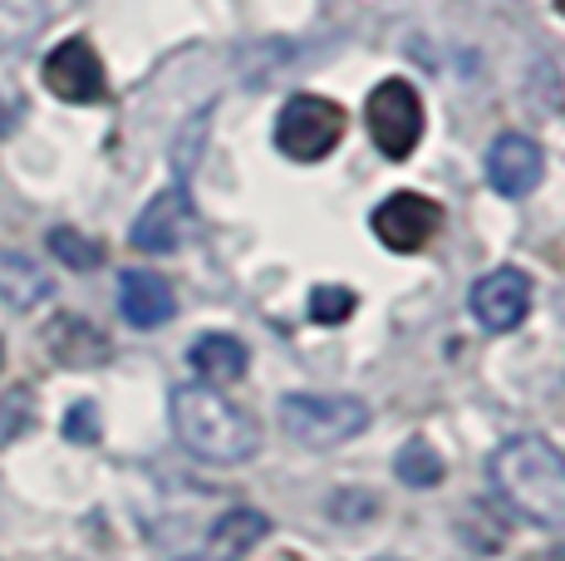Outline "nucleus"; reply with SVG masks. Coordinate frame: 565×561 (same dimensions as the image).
Here are the masks:
<instances>
[{
    "label": "nucleus",
    "instance_id": "f257e3e1",
    "mask_svg": "<svg viewBox=\"0 0 565 561\" xmlns=\"http://www.w3.org/2000/svg\"><path fill=\"white\" fill-rule=\"evenodd\" d=\"M497 498L516 517L565 532V453L541 434H516L492 453Z\"/></svg>",
    "mask_w": 565,
    "mask_h": 561
},
{
    "label": "nucleus",
    "instance_id": "f03ea898",
    "mask_svg": "<svg viewBox=\"0 0 565 561\" xmlns=\"http://www.w3.org/2000/svg\"><path fill=\"white\" fill-rule=\"evenodd\" d=\"M168 404H172V434L192 458L236 468L260 448L256 419L246 409H236L222 390H212V384H178Z\"/></svg>",
    "mask_w": 565,
    "mask_h": 561
},
{
    "label": "nucleus",
    "instance_id": "7ed1b4c3",
    "mask_svg": "<svg viewBox=\"0 0 565 561\" xmlns=\"http://www.w3.org/2000/svg\"><path fill=\"white\" fill-rule=\"evenodd\" d=\"M280 428L300 448H340L369 428V404L354 394H286Z\"/></svg>",
    "mask_w": 565,
    "mask_h": 561
},
{
    "label": "nucleus",
    "instance_id": "20e7f679",
    "mask_svg": "<svg viewBox=\"0 0 565 561\" xmlns=\"http://www.w3.org/2000/svg\"><path fill=\"white\" fill-rule=\"evenodd\" d=\"M344 124H350L344 109L324 94H290L276 118V148L296 163H320L340 148Z\"/></svg>",
    "mask_w": 565,
    "mask_h": 561
},
{
    "label": "nucleus",
    "instance_id": "39448f33",
    "mask_svg": "<svg viewBox=\"0 0 565 561\" xmlns=\"http://www.w3.org/2000/svg\"><path fill=\"white\" fill-rule=\"evenodd\" d=\"M364 124L369 138L379 144V154L404 163L423 138V99L408 80H384L364 104Z\"/></svg>",
    "mask_w": 565,
    "mask_h": 561
},
{
    "label": "nucleus",
    "instance_id": "423d86ee",
    "mask_svg": "<svg viewBox=\"0 0 565 561\" xmlns=\"http://www.w3.org/2000/svg\"><path fill=\"white\" fill-rule=\"evenodd\" d=\"M438 226H443V208L433 198H423V192H394L374 212V236L398 256L423 252L438 236Z\"/></svg>",
    "mask_w": 565,
    "mask_h": 561
},
{
    "label": "nucleus",
    "instance_id": "0eeeda50",
    "mask_svg": "<svg viewBox=\"0 0 565 561\" xmlns=\"http://www.w3.org/2000/svg\"><path fill=\"white\" fill-rule=\"evenodd\" d=\"M467 306H472V316L482 330L507 336V330H516L531 310V276L521 272V266H497V272H487L472 286Z\"/></svg>",
    "mask_w": 565,
    "mask_h": 561
},
{
    "label": "nucleus",
    "instance_id": "6e6552de",
    "mask_svg": "<svg viewBox=\"0 0 565 561\" xmlns=\"http://www.w3.org/2000/svg\"><path fill=\"white\" fill-rule=\"evenodd\" d=\"M45 89L64 104H99L108 94L104 64L89 40H64L45 55Z\"/></svg>",
    "mask_w": 565,
    "mask_h": 561
},
{
    "label": "nucleus",
    "instance_id": "1a4fd4ad",
    "mask_svg": "<svg viewBox=\"0 0 565 561\" xmlns=\"http://www.w3.org/2000/svg\"><path fill=\"white\" fill-rule=\"evenodd\" d=\"M541 172H546V154H541L536 138L526 134H497L487 148V182L502 198H526L536 192Z\"/></svg>",
    "mask_w": 565,
    "mask_h": 561
},
{
    "label": "nucleus",
    "instance_id": "9d476101",
    "mask_svg": "<svg viewBox=\"0 0 565 561\" xmlns=\"http://www.w3.org/2000/svg\"><path fill=\"white\" fill-rule=\"evenodd\" d=\"M188 218H192V202H188V188H162L153 202H148L143 212H138L134 232H128V242L138 246V252H178L182 246V232H188Z\"/></svg>",
    "mask_w": 565,
    "mask_h": 561
},
{
    "label": "nucleus",
    "instance_id": "9b49d317",
    "mask_svg": "<svg viewBox=\"0 0 565 561\" xmlns=\"http://www.w3.org/2000/svg\"><path fill=\"white\" fill-rule=\"evenodd\" d=\"M118 310H124L128 326L158 330L172 320L178 300H172V286L158 272H124V280H118Z\"/></svg>",
    "mask_w": 565,
    "mask_h": 561
},
{
    "label": "nucleus",
    "instance_id": "f8f14e48",
    "mask_svg": "<svg viewBox=\"0 0 565 561\" xmlns=\"http://www.w3.org/2000/svg\"><path fill=\"white\" fill-rule=\"evenodd\" d=\"M45 340H50V354H54V360L70 364V370H84V364H104V360H108L104 330H94L89 320H79V316L54 320V326L45 330Z\"/></svg>",
    "mask_w": 565,
    "mask_h": 561
},
{
    "label": "nucleus",
    "instance_id": "ddd939ff",
    "mask_svg": "<svg viewBox=\"0 0 565 561\" xmlns=\"http://www.w3.org/2000/svg\"><path fill=\"white\" fill-rule=\"evenodd\" d=\"M50 290H54V280L45 266H35L20 252H0V300H6V306L30 310V306H40V300H50Z\"/></svg>",
    "mask_w": 565,
    "mask_h": 561
},
{
    "label": "nucleus",
    "instance_id": "4468645a",
    "mask_svg": "<svg viewBox=\"0 0 565 561\" xmlns=\"http://www.w3.org/2000/svg\"><path fill=\"white\" fill-rule=\"evenodd\" d=\"M192 370L202 374L206 384H232L246 374V364H252V354H246V345L236 336H202L192 345Z\"/></svg>",
    "mask_w": 565,
    "mask_h": 561
},
{
    "label": "nucleus",
    "instance_id": "2eb2a0df",
    "mask_svg": "<svg viewBox=\"0 0 565 561\" xmlns=\"http://www.w3.org/2000/svg\"><path fill=\"white\" fill-rule=\"evenodd\" d=\"M266 532H270V517L256 512V507H236V512H226V517H216V522H212V542L222 547L226 557L252 552Z\"/></svg>",
    "mask_w": 565,
    "mask_h": 561
},
{
    "label": "nucleus",
    "instance_id": "dca6fc26",
    "mask_svg": "<svg viewBox=\"0 0 565 561\" xmlns=\"http://www.w3.org/2000/svg\"><path fill=\"white\" fill-rule=\"evenodd\" d=\"M50 20V6L45 0H0V45L6 50H20L45 30Z\"/></svg>",
    "mask_w": 565,
    "mask_h": 561
},
{
    "label": "nucleus",
    "instance_id": "f3484780",
    "mask_svg": "<svg viewBox=\"0 0 565 561\" xmlns=\"http://www.w3.org/2000/svg\"><path fill=\"white\" fill-rule=\"evenodd\" d=\"M45 246H50L54 262H64L70 272H94V266L104 262V246L94 242V236H84L79 226H54L45 236Z\"/></svg>",
    "mask_w": 565,
    "mask_h": 561
},
{
    "label": "nucleus",
    "instance_id": "a211bd4d",
    "mask_svg": "<svg viewBox=\"0 0 565 561\" xmlns=\"http://www.w3.org/2000/svg\"><path fill=\"white\" fill-rule=\"evenodd\" d=\"M394 473H398V483H408V488H438V483H443V458L428 444H418V438H413V444L398 448Z\"/></svg>",
    "mask_w": 565,
    "mask_h": 561
},
{
    "label": "nucleus",
    "instance_id": "6ab92c4d",
    "mask_svg": "<svg viewBox=\"0 0 565 561\" xmlns=\"http://www.w3.org/2000/svg\"><path fill=\"white\" fill-rule=\"evenodd\" d=\"M354 306H360V296H354L350 286H315L310 290V320H320V326H340V320H350Z\"/></svg>",
    "mask_w": 565,
    "mask_h": 561
},
{
    "label": "nucleus",
    "instance_id": "aec40b11",
    "mask_svg": "<svg viewBox=\"0 0 565 561\" xmlns=\"http://www.w3.org/2000/svg\"><path fill=\"white\" fill-rule=\"evenodd\" d=\"M64 438H70V444H94V438H99V409L74 404L70 419H64Z\"/></svg>",
    "mask_w": 565,
    "mask_h": 561
},
{
    "label": "nucleus",
    "instance_id": "412c9836",
    "mask_svg": "<svg viewBox=\"0 0 565 561\" xmlns=\"http://www.w3.org/2000/svg\"><path fill=\"white\" fill-rule=\"evenodd\" d=\"M330 512L334 517H369V512H379V502L369 498V493H364V502H354V493H340V498L330 502Z\"/></svg>",
    "mask_w": 565,
    "mask_h": 561
},
{
    "label": "nucleus",
    "instance_id": "4be33fe9",
    "mask_svg": "<svg viewBox=\"0 0 565 561\" xmlns=\"http://www.w3.org/2000/svg\"><path fill=\"white\" fill-rule=\"evenodd\" d=\"M526 561H565V547H551V552H536V557H526Z\"/></svg>",
    "mask_w": 565,
    "mask_h": 561
},
{
    "label": "nucleus",
    "instance_id": "5701e85b",
    "mask_svg": "<svg viewBox=\"0 0 565 561\" xmlns=\"http://www.w3.org/2000/svg\"><path fill=\"white\" fill-rule=\"evenodd\" d=\"M182 561H226V557H182Z\"/></svg>",
    "mask_w": 565,
    "mask_h": 561
},
{
    "label": "nucleus",
    "instance_id": "b1692460",
    "mask_svg": "<svg viewBox=\"0 0 565 561\" xmlns=\"http://www.w3.org/2000/svg\"><path fill=\"white\" fill-rule=\"evenodd\" d=\"M556 10H561V15H565V0H556Z\"/></svg>",
    "mask_w": 565,
    "mask_h": 561
},
{
    "label": "nucleus",
    "instance_id": "393cba45",
    "mask_svg": "<svg viewBox=\"0 0 565 561\" xmlns=\"http://www.w3.org/2000/svg\"><path fill=\"white\" fill-rule=\"evenodd\" d=\"M0 360H6V350H0Z\"/></svg>",
    "mask_w": 565,
    "mask_h": 561
}]
</instances>
